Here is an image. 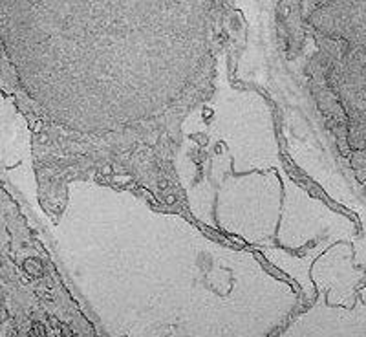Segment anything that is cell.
Wrapping results in <instances>:
<instances>
[{"label": "cell", "instance_id": "6da1fadb", "mask_svg": "<svg viewBox=\"0 0 366 337\" xmlns=\"http://www.w3.org/2000/svg\"><path fill=\"white\" fill-rule=\"evenodd\" d=\"M81 4L83 0H0V35L9 53L33 50Z\"/></svg>", "mask_w": 366, "mask_h": 337}]
</instances>
